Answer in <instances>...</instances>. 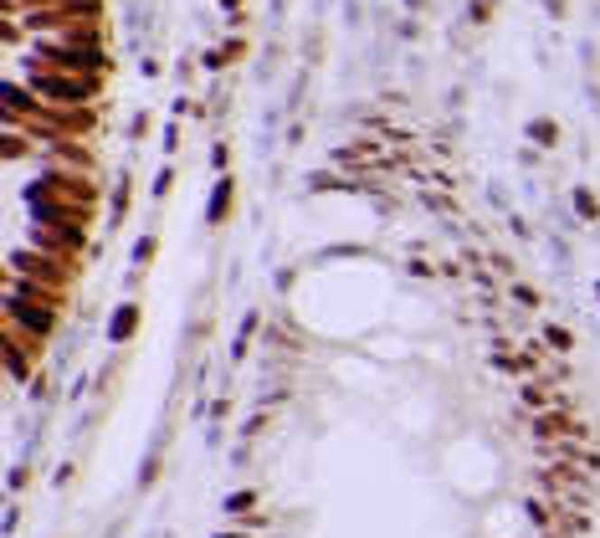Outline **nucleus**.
<instances>
[{"label": "nucleus", "mask_w": 600, "mask_h": 538, "mask_svg": "<svg viewBox=\"0 0 600 538\" xmlns=\"http://www.w3.org/2000/svg\"><path fill=\"white\" fill-rule=\"evenodd\" d=\"M32 93H42L47 103H57V108H72V103H93L98 82H93V72H67V67H36Z\"/></svg>", "instance_id": "nucleus-1"}, {"label": "nucleus", "mask_w": 600, "mask_h": 538, "mask_svg": "<svg viewBox=\"0 0 600 538\" xmlns=\"http://www.w3.org/2000/svg\"><path fill=\"white\" fill-rule=\"evenodd\" d=\"M559 533H565V538H585V518H559Z\"/></svg>", "instance_id": "nucleus-4"}, {"label": "nucleus", "mask_w": 600, "mask_h": 538, "mask_svg": "<svg viewBox=\"0 0 600 538\" xmlns=\"http://www.w3.org/2000/svg\"><path fill=\"white\" fill-rule=\"evenodd\" d=\"M11 267L16 272H32V283H67V267H57V262H42V256H26V252H16L11 256Z\"/></svg>", "instance_id": "nucleus-3"}, {"label": "nucleus", "mask_w": 600, "mask_h": 538, "mask_svg": "<svg viewBox=\"0 0 600 538\" xmlns=\"http://www.w3.org/2000/svg\"><path fill=\"white\" fill-rule=\"evenodd\" d=\"M47 252H57V256H72L82 246V231L72 221H36V231H32Z\"/></svg>", "instance_id": "nucleus-2"}]
</instances>
